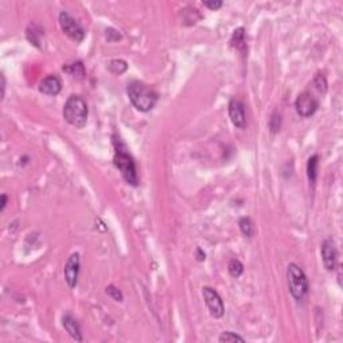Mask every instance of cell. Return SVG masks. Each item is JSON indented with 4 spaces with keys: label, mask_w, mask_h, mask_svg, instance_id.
I'll return each mask as SVG.
<instances>
[{
    "label": "cell",
    "mask_w": 343,
    "mask_h": 343,
    "mask_svg": "<svg viewBox=\"0 0 343 343\" xmlns=\"http://www.w3.org/2000/svg\"><path fill=\"white\" fill-rule=\"evenodd\" d=\"M287 282H288L289 292L296 300H303L304 296L309 294V279L304 271L299 265L291 263L287 267Z\"/></svg>",
    "instance_id": "3957f363"
},
{
    "label": "cell",
    "mask_w": 343,
    "mask_h": 343,
    "mask_svg": "<svg viewBox=\"0 0 343 343\" xmlns=\"http://www.w3.org/2000/svg\"><path fill=\"white\" fill-rule=\"evenodd\" d=\"M202 4L205 5V7H208V8H211V10L216 11L223 7V1H220V0H215V1H202Z\"/></svg>",
    "instance_id": "7402d4cb"
},
{
    "label": "cell",
    "mask_w": 343,
    "mask_h": 343,
    "mask_svg": "<svg viewBox=\"0 0 343 343\" xmlns=\"http://www.w3.org/2000/svg\"><path fill=\"white\" fill-rule=\"evenodd\" d=\"M59 25H60V29H62L64 34L67 35L70 39H73L74 42L81 43L85 39L86 32H85L84 27L79 25L69 12L62 11L59 14Z\"/></svg>",
    "instance_id": "5b68a950"
},
{
    "label": "cell",
    "mask_w": 343,
    "mask_h": 343,
    "mask_svg": "<svg viewBox=\"0 0 343 343\" xmlns=\"http://www.w3.org/2000/svg\"><path fill=\"white\" fill-rule=\"evenodd\" d=\"M79 270H81V259L79 254H73L64 265V279L70 288H75L78 285Z\"/></svg>",
    "instance_id": "ba28073f"
},
{
    "label": "cell",
    "mask_w": 343,
    "mask_h": 343,
    "mask_svg": "<svg viewBox=\"0 0 343 343\" xmlns=\"http://www.w3.org/2000/svg\"><path fill=\"white\" fill-rule=\"evenodd\" d=\"M228 271H229L230 276L239 278L244 272V265L239 259H232L228 264Z\"/></svg>",
    "instance_id": "ac0fdd59"
},
{
    "label": "cell",
    "mask_w": 343,
    "mask_h": 343,
    "mask_svg": "<svg viewBox=\"0 0 343 343\" xmlns=\"http://www.w3.org/2000/svg\"><path fill=\"white\" fill-rule=\"evenodd\" d=\"M318 108L319 99L310 90H304L303 93H300L298 95V98L295 101L296 113L303 118H309L311 115H314Z\"/></svg>",
    "instance_id": "8992f818"
},
{
    "label": "cell",
    "mask_w": 343,
    "mask_h": 343,
    "mask_svg": "<svg viewBox=\"0 0 343 343\" xmlns=\"http://www.w3.org/2000/svg\"><path fill=\"white\" fill-rule=\"evenodd\" d=\"M114 165L117 168L123 180L133 186L138 185V176H137V168L136 162L132 158V156L126 153L122 149L117 147V152L114 156Z\"/></svg>",
    "instance_id": "277c9868"
},
{
    "label": "cell",
    "mask_w": 343,
    "mask_h": 343,
    "mask_svg": "<svg viewBox=\"0 0 343 343\" xmlns=\"http://www.w3.org/2000/svg\"><path fill=\"white\" fill-rule=\"evenodd\" d=\"M63 70L67 74H70L74 78H84L85 77V67L82 62H75V63L67 64V66H63Z\"/></svg>",
    "instance_id": "9a60e30c"
},
{
    "label": "cell",
    "mask_w": 343,
    "mask_h": 343,
    "mask_svg": "<svg viewBox=\"0 0 343 343\" xmlns=\"http://www.w3.org/2000/svg\"><path fill=\"white\" fill-rule=\"evenodd\" d=\"M318 165H319V156L314 154L309 158L307 162V176H309L310 182L315 185L316 182V177H318Z\"/></svg>",
    "instance_id": "5bb4252c"
},
{
    "label": "cell",
    "mask_w": 343,
    "mask_h": 343,
    "mask_svg": "<svg viewBox=\"0 0 343 343\" xmlns=\"http://www.w3.org/2000/svg\"><path fill=\"white\" fill-rule=\"evenodd\" d=\"M62 324H63L64 330L69 333V335L74 341H77V342H82V341H84V337H82V333H81V326H79L77 319L74 318L73 315H63Z\"/></svg>",
    "instance_id": "7c38bea8"
},
{
    "label": "cell",
    "mask_w": 343,
    "mask_h": 343,
    "mask_svg": "<svg viewBox=\"0 0 343 343\" xmlns=\"http://www.w3.org/2000/svg\"><path fill=\"white\" fill-rule=\"evenodd\" d=\"M219 342H245V339L243 338V337H240L239 334L233 333V331H224V333L219 337Z\"/></svg>",
    "instance_id": "d6986e66"
},
{
    "label": "cell",
    "mask_w": 343,
    "mask_h": 343,
    "mask_svg": "<svg viewBox=\"0 0 343 343\" xmlns=\"http://www.w3.org/2000/svg\"><path fill=\"white\" fill-rule=\"evenodd\" d=\"M106 294H108L110 298H113L114 300H117V302H122L123 300L122 292L119 291V288H117V287L113 285H110L106 287Z\"/></svg>",
    "instance_id": "44dd1931"
},
{
    "label": "cell",
    "mask_w": 343,
    "mask_h": 343,
    "mask_svg": "<svg viewBox=\"0 0 343 343\" xmlns=\"http://www.w3.org/2000/svg\"><path fill=\"white\" fill-rule=\"evenodd\" d=\"M270 130L272 133H278L280 130V126H282V118H280V114L278 112H275L270 118Z\"/></svg>",
    "instance_id": "ffe728a7"
},
{
    "label": "cell",
    "mask_w": 343,
    "mask_h": 343,
    "mask_svg": "<svg viewBox=\"0 0 343 343\" xmlns=\"http://www.w3.org/2000/svg\"><path fill=\"white\" fill-rule=\"evenodd\" d=\"M126 91H128V97L133 106L143 113L150 112L158 101L157 93L150 86L140 81L130 82Z\"/></svg>",
    "instance_id": "6da1fadb"
},
{
    "label": "cell",
    "mask_w": 343,
    "mask_h": 343,
    "mask_svg": "<svg viewBox=\"0 0 343 343\" xmlns=\"http://www.w3.org/2000/svg\"><path fill=\"white\" fill-rule=\"evenodd\" d=\"M202 296H204V300H205L206 307L209 310V314L213 318H221L224 315L226 307H224V303H223V299H221L219 292L212 287H204L202 288Z\"/></svg>",
    "instance_id": "52a82bcc"
},
{
    "label": "cell",
    "mask_w": 343,
    "mask_h": 343,
    "mask_svg": "<svg viewBox=\"0 0 343 343\" xmlns=\"http://www.w3.org/2000/svg\"><path fill=\"white\" fill-rule=\"evenodd\" d=\"M4 90H5V78H4V75H1V98H4Z\"/></svg>",
    "instance_id": "d4e9b609"
},
{
    "label": "cell",
    "mask_w": 343,
    "mask_h": 343,
    "mask_svg": "<svg viewBox=\"0 0 343 343\" xmlns=\"http://www.w3.org/2000/svg\"><path fill=\"white\" fill-rule=\"evenodd\" d=\"M322 260H323L324 268L327 271H334L337 267V261H338V251L335 247V243L331 237L326 239L322 244Z\"/></svg>",
    "instance_id": "9c48e42d"
},
{
    "label": "cell",
    "mask_w": 343,
    "mask_h": 343,
    "mask_svg": "<svg viewBox=\"0 0 343 343\" xmlns=\"http://www.w3.org/2000/svg\"><path fill=\"white\" fill-rule=\"evenodd\" d=\"M109 70L113 74H115V75H121V74H123L128 70V63L123 59H113L109 63Z\"/></svg>",
    "instance_id": "e0dca14e"
},
{
    "label": "cell",
    "mask_w": 343,
    "mask_h": 343,
    "mask_svg": "<svg viewBox=\"0 0 343 343\" xmlns=\"http://www.w3.org/2000/svg\"><path fill=\"white\" fill-rule=\"evenodd\" d=\"M39 90L46 95H58L62 90V82L57 75H49L40 82Z\"/></svg>",
    "instance_id": "8fae6325"
},
{
    "label": "cell",
    "mask_w": 343,
    "mask_h": 343,
    "mask_svg": "<svg viewBox=\"0 0 343 343\" xmlns=\"http://www.w3.org/2000/svg\"><path fill=\"white\" fill-rule=\"evenodd\" d=\"M228 114L232 123L236 128L244 129L247 125V115H245L244 105L239 99H230L228 103Z\"/></svg>",
    "instance_id": "30bf717a"
},
{
    "label": "cell",
    "mask_w": 343,
    "mask_h": 343,
    "mask_svg": "<svg viewBox=\"0 0 343 343\" xmlns=\"http://www.w3.org/2000/svg\"><path fill=\"white\" fill-rule=\"evenodd\" d=\"M230 43H232V46H233L236 50H239L241 54L245 55V53H247V42H245V32L243 27L233 31Z\"/></svg>",
    "instance_id": "4fadbf2b"
},
{
    "label": "cell",
    "mask_w": 343,
    "mask_h": 343,
    "mask_svg": "<svg viewBox=\"0 0 343 343\" xmlns=\"http://www.w3.org/2000/svg\"><path fill=\"white\" fill-rule=\"evenodd\" d=\"M239 227H240L241 233L247 237H252L255 235V226H254V221L251 220L250 217H243L239 221Z\"/></svg>",
    "instance_id": "2e32d148"
},
{
    "label": "cell",
    "mask_w": 343,
    "mask_h": 343,
    "mask_svg": "<svg viewBox=\"0 0 343 343\" xmlns=\"http://www.w3.org/2000/svg\"><path fill=\"white\" fill-rule=\"evenodd\" d=\"M87 103L81 95H71L63 106V118L66 122L77 129H82L87 123Z\"/></svg>",
    "instance_id": "7a4b0ae2"
},
{
    "label": "cell",
    "mask_w": 343,
    "mask_h": 343,
    "mask_svg": "<svg viewBox=\"0 0 343 343\" xmlns=\"http://www.w3.org/2000/svg\"><path fill=\"white\" fill-rule=\"evenodd\" d=\"M196 257L199 261H204V260H205V252L201 250L200 247L196 250Z\"/></svg>",
    "instance_id": "603a6c76"
},
{
    "label": "cell",
    "mask_w": 343,
    "mask_h": 343,
    "mask_svg": "<svg viewBox=\"0 0 343 343\" xmlns=\"http://www.w3.org/2000/svg\"><path fill=\"white\" fill-rule=\"evenodd\" d=\"M0 199H1V202H0V204H1V205H0V212H3L5 209V206H7V201H8V197H7V195H1V197H0Z\"/></svg>",
    "instance_id": "cb8c5ba5"
}]
</instances>
